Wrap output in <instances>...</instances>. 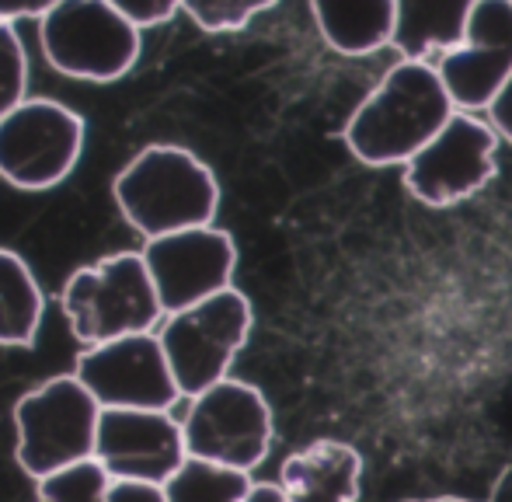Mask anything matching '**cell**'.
<instances>
[{
  "label": "cell",
  "mask_w": 512,
  "mask_h": 502,
  "mask_svg": "<svg viewBox=\"0 0 512 502\" xmlns=\"http://www.w3.org/2000/svg\"><path fill=\"white\" fill-rule=\"evenodd\" d=\"M112 196L122 220L143 241L213 224L220 185L206 161L175 143H150L115 175Z\"/></svg>",
  "instance_id": "cell-1"
},
{
  "label": "cell",
  "mask_w": 512,
  "mask_h": 502,
  "mask_svg": "<svg viewBox=\"0 0 512 502\" xmlns=\"http://www.w3.org/2000/svg\"><path fill=\"white\" fill-rule=\"evenodd\" d=\"M450 116L453 98L439 70L425 60H405L359 105L345 143L366 164H408Z\"/></svg>",
  "instance_id": "cell-2"
},
{
  "label": "cell",
  "mask_w": 512,
  "mask_h": 502,
  "mask_svg": "<svg viewBox=\"0 0 512 502\" xmlns=\"http://www.w3.org/2000/svg\"><path fill=\"white\" fill-rule=\"evenodd\" d=\"M60 307L81 346H98L133 332H157L164 318L143 251H115L77 269L63 283Z\"/></svg>",
  "instance_id": "cell-3"
},
{
  "label": "cell",
  "mask_w": 512,
  "mask_h": 502,
  "mask_svg": "<svg viewBox=\"0 0 512 502\" xmlns=\"http://www.w3.org/2000/svg\"><path fill=\"white\" fill-rule=\"evenodd\" d=\"M102 405L77 374H60L14 405V457L28 478H46L95 457Z\"/></svg>",
  "instance_id": "cell-4"
},
{
  "label": "cell",
  "mask_w": 512,
  "mask_h": 502,
  "mask_svg": "<svg viewBox=\"0 0 512 502\" xmlns=\"http://www.w3.org/2000/svg\"><path fill=\"white\" fill-rule=\"evenodd\" d=\"M39 46L56 74L112 84L140 60V28L108 0H60L39 18Z\"/></svg>",
  "instance_id": "cell-5"
},
{
  "label": "cell",
  "mask_w": 512,
  "mask_h": 502,
  "mask_svg": "<svg viewBox=\"0 0 512 502\" xmlns=\"http://www.w3.org/2000/svg\"><path fill=\"white\" fill-rule=\"evenodd\" d=\"M157 335L182 398H196L227 377L234 356L244 349L251 335V304L241 290L227 286L185 311L164 314Z\"/></svg>",
  "instance_id": "cell-6"
},
{
  "label": "cell",
  "mask_w": 512,
  "mask_h": 502,
  "mask_svg": "<svg viewBox=\"0 0 512 502\" xmlns=\"http://www.w3.org/2000/svg\"><path fill=\"white\" fill-rule=\"evenodd\" d=\"M84 119L53 98H25L0 119V178L21 192H46L77 168Z\"/></svg>",
  "instance_id": "cell-7"
},
{
  "label": "cell",
  "mask_w": 512,
  "mask_h": 502,
  "mask_svg": "<svg viewBox=\"0 0 512 502\" xmlns=\"http://www.w3.org/2000/svg\"><path fill=\"white\" fill-rule=\"evenodd\" d=\"M182 429L189 457L255 471L272 447V408L258 387L223 377L189 398Z\"/></svg>",
  "instance_id": "cell-8"
},
{
  "label": "cell",
  "mask_w": 512,
  "mask_h": 502,
  "mask_svg": "<svg viewBox=\"0 0 512 502\" xmlns=\"http://www.w3.org/2000/svg\"><path fill=\"white\" fill-rule=\"evenodd\" d=\"M77 377L102 408H168L182 398L161 335L133 332L119 339L84 346L77 356Z\"/></svg>",
  "instance_id": "cell-9"
},
{
  "label": "cell",
  "mask_w": 512,
  "mask_h": 502,
  "mask_svg": "<svg viewBox=\"0 0 512 502\" xmlns=\"http://www.w3.org/2000/svg\"><path fill=\"white\" fill-rule=\"evenodd\" d=\"M495 133L471 112H453L446 126L405 168V185L429 206H453L495 175Z\"/></svg>",
  "instance_id": "cell-10"
},
{
  "label": "cell",
  "mask_w": 512,
  "mask_h": 502,
  "mask_svg": "<svg viewBox=\"0 0 512 502\" xmlns=\"http://www.w3.org/2000/svg\"><path fill=\"white\" fill-rule=\"evenodd\" d=\"M143 262L157 286L164 314H175L227 290L237 265V248L227 231L203 224L150 238L143 245Z\"/></svg>",
  "instance_id": "cell-11"
},
{
  "label": "cell",
  "mask_w": 512,
  "mask_h": 502,
  "mask_svg": "<svg viewBox=\"0 0 512 502\" xmlns=\"http://www.w3.org/2000/svg\"><path fill=\"white\" fill-rule=\"evenodd\" d=\"M189 457L182 419L168 408H102L95 461L112 478L164 485Z\"/></svg>",
  "instance_id": "cell-12"
},
{
  "label": "cell",
  "mask_w": 512,
  "mask_h": 502,
  "mask_svg": "<svg viewBox=\"0 0 512 502\" xmlns=\"http://www.w3.org/2000/svg\"><path fill=\"white\" fill-rule=\"evenodd\" d=\"M439 77L460 109H488L512 74V0H478L467 39L446 49Z\"/></svg>",
  "instance_id": "cell-13"
},
{
  "label": "cell",
  "mask_w": 512,
  "mask_h": 502,
  "mask_svg": "<svg viewBox=\"0 0 512 502\" xmlns=\"http://www.w3.org/2000/svg\"><path fill=\"white\" fill-rule=\"evenodd\" d=\"M363 457L338 440H317L310 447L286 457L279 471L290 502H356Z\"/></svg>",
  "instance_id": "cell-14"
},
{
  "label": "cell",
  "mask_w": 512,
  "mask_h": 502,
  "mask_svg": "<svg viewBox=\"0 0 512 502\" xmlns=\"http://www.w3.org/2000/svg\"><path fill=\"white\" fill-rule=\"evenodd\" d=\"M321 35L345 56H363L394 42V0H310Z\"/></svg>",
  "instance_id": "cell-15"
},
{
  "label": "cell",
  "mask_w": 512,
  "mask_h": 502,
  "mask_svg": "<svg viewBox=\"0 0 512 502\" xmlns=\"http://www.w3.org/2000/svg\"><path fill=\"white\" fill-rule=\"evenodd\" d=\"M394 46L408 60H425L432 49H457L467 39V21L478 0H394Z\"/></svg>",
  "instance_id": "cell-16"
},
{
  "label": "cell",
  "mask_w": 512,
  "mask_h": 502,
  "mask_svg": "<svg viewBox=\"0 0 512 502\" xmlns=\"http://www.w3.org/2000/svg\"><path fill=\"white\" fill-rule=\"evenodd\" d=\"M46 297L32 265L11 248H0V346L25 349L39 339Z\"/></svg>",
  "instance_id": "cell-17"
},
{
  "label": "cell",
  "mask_w": 512,
  "mask_h": 502,
  "mask_svg": "<svg viewBox=\"0 0 512 502\" xmlns=\"http://www.w3.org/2000/svg\"><path fill=\"white\" fill-rule=\"evenodd\" d=\"M251 471H237L227 464L185 457V464L164 482L168 502H244L251 492Z\"/></svg>",
  "instance_id": "cell-18"
},
{
  "label": "cell",
  "mask_w": 512,
  "mask_h": 502,
  "mask_svg": "<svg viewBox=\"0 0 512 502\" xmlns=\"http://www.w3.org/2000/svg\"><path fill=\"white\" fill-rule=\"evenodd\" d=\"M112 475L95 461H77L35 482V502H108Z\"/></svg>",
  "instance_id": "cell-19"
},
{
  "label": "cell",
  "mask_w": 512,
  "mask_h": 502,
  "mask_svg": "<svg viewBox=\"0 0 512 502\" xmlns=\"http://www.w3.org/2000/svg\"><path fill=\"white\" fill-rule=\"evenodd\" d=\"M272 4L276 0H182V11L203 32H237Z\"/></svg>",
  "instance_id": "cell-20"
},
{
  "label": "cell",
  "mask_w": 512,
  "mask_h": 502,
  "mask_svg": "<svg viewBox=\"0 0 512 502\" xmlns=\"http://www.w3.org/2000/svg\"><path fill=\"white\" fill-rule=\"evenodd\" d=\"M28 56L11 21H0V119L25 102Z\"/></svg>",
  "instance_id": "cell-21"
},
{
  "label": "cell",
  "mask_w": 512,
  "mask_h": 502,
  "mask_svg": "<svg viewBox=\"0 0 512 502\" xmlns=\"http://www.w3.org/2000/svg\"><path fill=\"white\" fill-rule=\"evenodd\" d=\"M119 14H126L136 28H154L182 11V0H108Z\"/></svg>",
  "instance_id": "cell-22"
},
{
  "label": "cell",
  "mask_w": 512,
  "mask_h": 502,
  "mask_svg": "<svg viewBox=\"0 0 512 502\" xmlns=\"http://www.w3.org/2000/svg\"><path fill=\"white\" fill-rule=\"evenodd\" d=\"M108 502H168V496H164V485H157V482L112 478V485H108Z\"/></svg>",
  "instance_id": "cell-23"
},
{
  "label": "cell",
  "mask_w": 512,
  "mask_h": 502,
  "mask_svg": "<svg viewBox=\"0 0 512 502\" xmlns=\"http://www.w3.org/2000/svg\"><path fill=\"white\" fill-rule=\"evenodd\" d=\"M60 0H0V21H21V18H46Z\"/></svg>",
  "instance_id": "cell-24"
},
{
  "label": "cell",
  "mask_w": 512,
  "mask_h": 502,
  "mask_svg": "<svg viewBox=\"0 0 512 502\" xmlns=\"http://www.w3.org/2000/svg\"><path fill=\"white\" fill-rule=\"evenodd\" d=\"M488 116H492L495 129L512 140V74L506 77V84L499 88V95L492 98V105H488Z\"/></svg>",
  "instance_id": "cell-25"
},
{
  "label": "cell",
  "mask_w": 512,
  "mask_h": 502,
  "mask_svg": "<svg viewBox=\"0 0 512 502\" xmlns=\"http://www.w3.org/2000/svg\"><path fill=\"white\" fill-rule=\"evenodd\" d=\"M244 502H290L283 492V485H272V482H255Z\"/></svg>",
  "instance_id": "cell-26"
},
{
  "label": "cell",
  "mask_w": 512,
  "mask_h": 502,
  "mask_svg": "<svg viewBox=\"0 0 512 502\" xmlns=\"http://www.w3.org/2000/svg\"><path fill=\"white\" fill-rule=\"evenodd\" d=\"M411 502H467V499H450V496H446V499H411Z\"/></svg>",
  "instance_id": "cell-27"
}]
</instances>
